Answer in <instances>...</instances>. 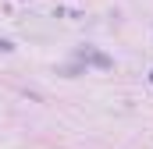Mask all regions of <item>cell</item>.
Segmentation results:
<instances>
[{
  "instance_id": "6da1fadb",
  "label": "cell",
  "mask_w": 153,
  "mask_h": 149,
  "mask_svg": "<svg viewBox=\"0 0 153 149\" xmlns=\"http://www.w3.org/2000/svg\"><path fill=\"white\" fill-rule=\"evenodd\" d=\"M82 57H85V60H93V64H100V68H111V60H107L103 53H96V50H82Z\"/></svg>"
},
{
  "instance_id": "7a4b0ae2",
  "label": "cell",
  "mask_w": 153,
  "mask_h": 149,
  "mask_svg": "<svg viewBox=\"0 0 153 149\" xmlns=\"http://www.w3.org/2000/svg\"><path fill=\"white\" fill-rule=\"evenodd\" d=\"M0 50H11V43H4V39H0Z\"/></svg>"
}]
</instances>
